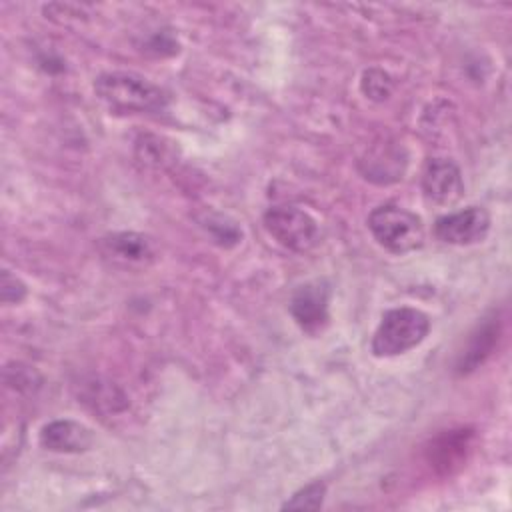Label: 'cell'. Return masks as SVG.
<instances>
[{"label": "cell", "instance_id": "11", "mask_svg": "<svg viewBox=\"0 0 512 512\" xmlns=\"http://www.w3.org/2000/svg\"><path fill=\"white\" fill-rule=\"evenodd\" d=\"M472 434L468 430H448L440 434L428 448L430 464L440 472H452L466 460Z\"/></svg>", "mask_w": 512, "mask_h": 512}, {"label": "cell", "instance_id": "2", "mask_svg": "<svg viewBox=\"0 0 512 512\" xmlns=\"http://www.w3.org/2000/svg\"><path fill=\"white\" fill-rule=\"evenodd\" d=\"M430 332V318L410 306L388 310L372 338V352L378 358H390L416 348Z\"/></svg>", "mask_w": 512, "mask_h": 512}, {"label": "cell", "instance_id": "6", "mask_svg": "<svg viewBox=\"0 0 512 512\" xmlns=\"http://www.w3.org/2000/svg\"><path fill=\"white\" fill-rule=\"evenodd\" d=\"M102 256L118 268H146L156 258L154 242L138 232H114L100 240Z\"/></svg>", "mask_w": 512, "mask_h": 512}, {"label": "cell", "instance_id": "4", "mask_svg": "<svg viewBox=\"0 0 512 512\" xmlns=\"http://www.w3.org/2000/svg\"><path fill=\"white\" fill-rule=\"evenodd\" d=\"M264 228L284 248L308 252L320 240L316 220L296 206H274L264 214Z\"/></svg>", "mask_w": 512, "mask_h": 512}, {"label": "cell", "instance_id": "1", "mask_svg": "<svg viewBox=\"0 0 512 512\" xmlns=\"http://www.w3.org/2000/svg\"><path fill=\"white\" fill-rule=\"evenodd\" d=\"M98 98L116 112H160L168 94L134 72H106L94 82Z\"/></svg>", "mask_w": 512, "mask_h": 512}, {"label": "cell", "instance_id": "8", "mask_svg": "<svg viewBox=\"0 0 512 512\" xmlns=\"http://www.w3.org/2000/svg\"><path fill=\"white\" fill-rule=\"evenodd\" d=\"M290 314L304 332H322L328 324V288L320 282L302 284L290 300Z\"/></svg>", "mask_w": 512, "mask_h": 512}, {"label": "cell", "instance_id": "7", "mask_svg": "<svg viewBox=\"0 0 512 512\" xmlns=\"http://www.w3.org/2000/svg\"><path fill=\"white\" fill-rule=\"evenodd\" d=\"M422 192L436 206H450L462 198L464 182L458 166L448 158H432L422 172Z\"/></svg>", "mask_w": 512, "mask_h": 512}, {"label": "cell", "instance_id": "3", "mask_svg": "<svg viewBox=\"0 0 512 512\" xmlns=\"http://www.w3.org/2000/svg\"><path fill=\"white\" fill-rule=\"evenodd\" d=\"M368 228L376 242L394 254L412 252L424 242L420 216L394 204L374 208L368 216Z\"/></svg>", "mask_w": 512, "mask_h": 512}, {"label": "cell", "instance_id": "10", "mask_svg": "<svg viewBox=\"0 0 512 512\" xmlns=\"http://www.w3.org/2000/svg\"><path fill=\"white\" fill-rule=\"evenodd\" d=\"M40 446L50 452L60 454H78L92 446V430L76 420H54L42 426Z\"/></svg>", "mask_w": 512, "mask_h": 512}, {"label": "cell", "instance_id": "13", "mask_svg": "<svg viewBox=\"0 0 512 512\" xmlns=\"http://www.w3.org/2000/svg\"><path fill=\"white\" fill-rule=\"evenodd\" d=\"M324 494H326V486L322 482H312V484L304 486L302 490H298L288 502H284L282 508H288V510H318L324 502Z\"/></svg>", "mask_w": 512, "mask_h": 512}, {"label": "cell", "instance_id": "5", "mask_svg": "<svg viewBox=\"0 0 512 512\" xmlns=\"http://www.w3.org/2000/svg\"><path fill=\"white\" fill-rule=\"evenodd\" d=\"M490 230V214L482 206H468L458 212L444 214L434 224L438 240L456 246L482 242Z\"/></svg>", "mask_w": 512, "mask_h": 512}, {"label": "cell", "instance_id": "9", "mask_svg": "<svg viewBox=\"0 0 512 512\" xmlns=\"http://www.w3.org/2000/svg\"><path fill=\"white\" fill-rule=\"evenodd\" d=\"M498 338H500V320H498L496 312H492L482 322H478V326L472 330L464 350L460 352V356L456 360V372L470 374L478 366H482L486 362V358L494 352Z\"/></svg>", "mask_w": 512, "mask_h": 512}, {"label": "cell", "instance_id": "12", "mask_svg": "<svg viewBox=\"0 0 512 512\" xmlns=\"http://www.w3.org/2000/svg\"><path fill=\"white\" fill-rule=\"evenodd\" d=\"M360 88L364 92L366 98L370 100H376V102H382L386 100L390 94H392V88H394V82L392 78L380 70V68H370L362 74V80H360Z\"/></svg>", "mask_w": 512, "mask_h": 512}, {"label": "cell", "instance_id": "14", "mask_svg": "<svg viewBox=\"0 0 512 512\" xmlns=\"http://www.w3.org/2000/svg\"><path fill=\"white\" fill-rule=\"evenodd\" d=\"M26 296V286L20 278L12 276L8 270L2 272V300L4 304H18Z\"/></svg>", "mask_w": 512, "mask_h": 512}]
</instances>
